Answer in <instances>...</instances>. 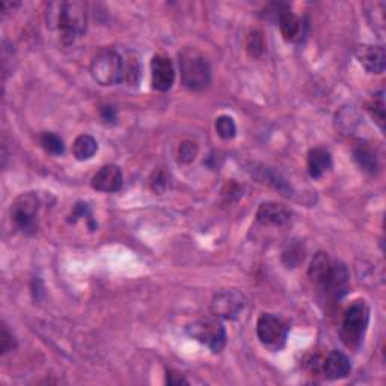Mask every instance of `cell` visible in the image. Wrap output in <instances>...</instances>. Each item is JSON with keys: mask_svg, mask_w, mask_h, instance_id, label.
Masks as SVG:
<instances>
[{"mask_svg": "<svg viewBox=\"0 0 386 386\" xmlns=\"http://www.w3.org/2000/svg\"><path fill=\"white\" fill-rule=\"evenodd\" d=\"M91 186L104 193L118 192L122 187V172L118 166L106 165L92 177Z\"/></svg>", "mask_w": 386, "mask_h": 386, "instance_id": "obj_13", "label": "cell"}, {"mask_svg": "<svg viewBox=\"0 0 386 386\" xmlns=\"http://www.w3.org/2000/svg\"><path fill=\"white\" fill-rule=\"evenodd\" d=\"M349 281L350 276L347 267L343 263H338L332 259L329 272H327V275L318 287L323 290L327 297L334 299V301H336V299L340 301V299L349 292Z\"/></svg>", "mask_w": 386, "mask_h": 386, "instance_id": "obj_9", "label": "cell"}, {"mask_svg": "<svg viewBox=\"0 0 386 386\" xmlns=\"http://www.w3.org/2000/svg\"><path fill=\"white\" fill-rule=\"evenodd\" d=\"M246 306L245 296L236 290H224L211 301V314L222 320H236Z\"/></svg>", "mask_w": 386, "mask_h": 386, "instance_id": "obj_8", "label": "cell"}, {"mask_svg": "<svg viewBox=\"0 0 386 386\" xmlns=\"http://www.w3.org/2000/svg\"><path fill=\"white\" fill-rule=\"evenodd\" d=\"M369 15L373 27L382 34L385 27V3H373L369 9Z\"/></svg>", "mask_w": 386, "mask_h": 386, "instance_id": "obj_25", "label": "cell"}, {"mask_svg": "<svg viewBox=\"0 0 386 386\" xmlns=\"http://www.w3.org/2000/svg\"><path fill=\"white\" fill-rule=\"evenodd\" d=\"M2 344H0V349H2V353H8L11 352L14 347H15V341H14V336L13 334H9L6 324H2Z\"/></svg>", "mask_w": 386, "mask_h": 386, "instance_id": "obj_27", "label": "cell"}, {"mask_svg": "<svg viewBox=\"0 0 386 386\" xmlns=\"http://www.w3.org/2000/svg\"><path fill=\"white\" fill-rule=\"evenodd\" d=\"M166 382H168L169 385H181V383H187V380H186L185 378H183L181 374H178V373H171V374L168 373Z\"/></svg>", "mask_w": 386, "mask_h": 386, "instance_id": "obj_31", "label": "cell"}, {"mask_svg": "<svg viewBox=\"0 0 386 386\" xmlns=\"http://www.w3.org/2000/svg\"><path fill=\"white\" fill-rule=\"evenodd\" d=\"M176 82V70L168 56L157 55L151 61V83L152 88L160 92H166Z\"/></svg>", "mask_w": 386, "mask_h": 386, "instance_id": "obj_10", "label": "cell"}, {"mask_svg": "<svg viewBox=\"0 0 386 386\" xmlns=\"http://www.w3.org/2000/svg\"><path fill=\"white\" fill-rule=\"evenodd\" d=\"M38 141H40V145L44 148V151H47L48 154H53V156H61L65 151L64 141L55 133H41L40 136H38Z\"/></svg>", "mask_w": 386, "mask_h": 386, "instance_id": "obj_21", "label": "cell"}, {"mask_svg": "<svg viewBox=\"0 0 386 386\" xmlns=\"http://www.w3.org/2000/svg\"><path fill=\"white\" fill-rule=\"evenodd\" d=\"M124 77L125 80L129 82L130 86L138 85L139 77H141V69H139V61L136 56H129L127 62L124 64Z\"/></svg>", "mask_w": 386, "mask_h": 386, "instance_id": "obj_24", "label": "cell"}, {"mask_svg": "<svg viewBox=\"0 0 386 386\" xmlns=\"http://www.w3.org/2000/svg\"><path fill=\"white\" fill-rule=\"evenodd\" d=\"M331 264H332V258L326 252H317L314 255L310 269H308V276L311 278V281L315 285H320L327 272H329Z\"/></svg>", "mask_w": 386, "mask_h": 386, "instance_id": "obj_17", "label": "cell"}, {"mask_svg": "<svg viewBox=\"0 0 386 386\" xmlns=\"http://www.w3.org/2000/svg\"><path fill=\"white\" fill-rule=\"evenodd\" d=\"M257 335L266 349L279 352L287 344L288 326L273 314H263L257 322Z\"/></svg>", "mask_w": 386, "mask_h": 386, "instance_id": "obj_6", "label": "cell"}, {"mask_svg": "<svg viewBox=\"0 0 386 386\" xmlns=\"http://www.w3.org/2000/svg\"><path fill=\"white\" fill-rule=\"evenodd\" d=\"M91 74L96 83L101 86L118 85L124 79L122 57L109 48L100 50L92 57Z\"/></svg>", "mask_w": 386, "mask_h": 386, "instance_id": "obj_4", "label": "cell"}, {"mask_svg": "<svg viewBox=\"0 0 386 386\" xmlns=\"http://www.w3.org/2000/svg\"><path fill=\"white\" fill-rule=\"evenodd\" d=\"M366 108H369V112L374 122L379 125L380 130H383L385 129V92L379 91L378 94H374Z\"/></svg>", "mask_w": 386, "mask_h": 386, "instance_id": "obj_20", "label": "cell"}, {"mask_svg": "<svg viewBox=\"0 0 386 386\" xmlns=\"http://www.w3.org/2000/svg\"><path fill=\"white\" fill-rule=\"evenodd\" d=\"M353 157L355 162L359 165V168L365 172L374 173L379 169L378 157H376L374 151L370 147H366V145H358V147L353 150Z\"/></svg>", "mask_w": 386, "mask_h": 386, "instance_id": "obj_19", "label": "cell"}, {"mask_svg": "<svg viewBox=\"0 0 386 386\" xmlns=\"http://www.w3.org/2000/svg\"><path fill=\"white\" fill-rule=\"evenodd\" d=\"M45 22L52 31L59 32L64 44H71L86 32V5L79 0L48 3Z\"/></svg>", "mask_w": 386, "mask_h": 386, "instance_id": "obj_1", "label": "cell"}, {"mask_svg": "<svg viewBox=\"0 0 386 386\" xmlns=\"http://www.w3.org/2000/svg\"><path fill=\"white\" fill-rule=\"evenodd\" d=\"M248 53L252 57H259L264 53V38L263 34L259 31H252L248 36V43H246Z\"/></svg>", "mask_w": 386, "mask_h": 386, "instance_id": "obj_23", "label": "cell"}, {"mask_svg": "<svg viewBox=\"0 0 386 386\" xmlns=\"http://www.w3.org/2000/svg\"><path fill=\"white\" fill-rule=\"evenodd\" d=\"M151 186L156 192H162L166 187V177L163 171H156L154 172V177L151 178Z\"/></svg>", "mask_w": 386, "mask_h": 386, "instance_id": "obj_28", "label": "cell"}, {"mask_svg": "<svg viewBox=\"0 0 386 386\" xmlns=\"http://www.w3.org/2000/svg\"><path fill=\"white\" fill-rule=\"evenodd\" d=\"M279 29H281V34L285 41L290 43H297L301 41L305 35V23L302 18H299L296 14H293L290 9L279 15L278 18Z\"/></svg>", "mask_w": 386, "mask_h": 386, "instance_id": "obj_14", "label": "cell"}, {"mask_svg": "<svg viewBox=\"0 0 386 386\" xmlns=\"http://www.w3.org/2000/svg\"><path fill=\"white\" fill-rule=\"evenodd\" d=\"M352 370L350 361L341 352H331L323 362V373L327 379L340 380L349 376Z\"/></svg>", "mask_w": 386, "mask_h": 386, "instance_id": "obj_15", "label": "cell"}, {"mask_svg": "<svg viewBox=\"0 0 386 386\" xmlns=\"http://www.w3.org/2000/svg\"><path fill=\"white\" fill-rule=\"evenodd\" d=\"M370 323V310L364 301H356L345 311L341 324V341L349 349H359L364 341L366 327Z\"/></svg>", "mask_w": 386, "mask_h": 386, "instance_id": "obj_3", "label": "cell"}, {"mask_svg": "<svg viewBox=\"0 0 386 386\" xmlns=\"http://www.w3.org/2000/svg\"><path fill=\"white\" fill-rule=\"evenodd\" d=\"M215 127H216V131H217L219 136L222 139H225V141L233 139L236 136V133H237L236 122H234L233 118L228 117V115H222V117H219L216 120Z\"/></svg>", "mask_w": 386, "mask_h": 386, "instance_id": "obj_22", "label": "cell"}, {"mask_svg": "<svg viewBox=\"0 0 386 386\" xmlns=\"http://www.w3.org/2000/svg\"><path fill=\"white\" fill-rule=\"evenodd\" d=\"M290 219L292 211L278 202H264L257 211V220L264 227H283Z\"/></svg>", "mask_w": 386, "mask_h": 386, "instance_id": "obj_12", "label": "cell"}, {"mask_svg": "<svg viewBox=\"0 0 386 386\" xmlns=\"http://www.w3.org/2000/svg\"><path fill=\"white\" fill-rule=\"evenodd\" d=\"M332 168V156L326 148L317 147L308 152V171L313 178H320Z\"/></svg>", "mask_w": 386, "mask_h": 386, "instance_id": "obj_16", "label": "cell"}, {"mask_svg": "<svg viewBox=\"0 0 386 386\" xmlns=\"http://www.w3.org/2000/svg\"><path fill=\"white\" fill-rule=\"evenodd\" d=\"M38 210H40V199L35 193H23L14 201L11 207V219L18 229L29 233V231L35 229Z\"/></svg>", "mask_w": 386, "mask_h": 386, "instance_id": "obj_7", "label": "cell"}, {"mask_svg": "<svg viewBox=\"0 0 386 386\" xmlns=\"http://www.w3.org/2000/svg\"><path fill=\"white\" fill-rule=\"evenodd\" d=\"M181 82L190 91H204L211 82V69L196 48H185L178 55Z\"/></svg>", "mask_w": 386, "mask_h": 386, "instance_id": "obj_2", "label": "cell"}, {"mask_svg": "<svg viewBox=\"0 0 386 386\" xmlns=\"http://www.w3.org/2000/svg\"><path fill=\"white\" fill-rule=\"evenodd\" d=\"M99 150V143L90 134H80L73 143V154L77 160H90Z\"/></svg>", "mask_w": 386, "mask_h": 386, "instance_id": "obj_18", "label": "cell"}, {"mask_svg": "<svg viewBox=\"0 0 386 386\" xmlns=\"http://www.w3.org/2000/svg\"><path fill=\"white\" fill-rule=\"evenodd\" d=\"M356 59L364 66V69L373 73V74H380L385 70V48L383 45H359L355 52Z\"/></svg>", "mask_w": 386, "mask_h": 386, "instance_id": "obj_11", "label": "cell"}, {"mask_svg": "<svg viewBox=\"0 0 386 386\" xmlns=\"http://www.w3.org/2000/svg\"><path fill=\"white\" fill-rule=\"evenodd\" d=\"M187 334L193 340L207 345L213 353H220L227 345V331L215 315L193 322L187 326Z\"/></svg>", "mask_w": 386, "mask_h": 386, "instance_id": "obj_5", "label": "cell"}, {"mask_svg": "<svg viewBox=\"0 0 386 386\" xmlns=\"http://www.w3.org/2000/svg\"><path fill=\"white\" fill-rule=\"evenodd\" d=\"M85 216H90V207H88V204L79 202V204H76V207L73 208V213L70 216L71 217L70 222H77V219L85 217Z\"/></svg>", "mask_w": 386, "mask_h": 386, "instance_id": "obj_30", "label": "cell"}, {"mask_svg": "<svg viewBox=\"0 0 386 386\" xmlns=\"http://www.w3.org/2000/svg\"><path fill=\"white\" fill-rule=\"evenodd\" d=\"M198 156V143L193 141H185L180 145L178 157L181 163H192Z\"/></svg>", "mask_w": 386, "mask_h": 386, "instance_id": "obj_26", "label": "cell"}, {"mask_svg": "<svg viewBox=\"0 0 386 386\" xmlns=\"http://www.w3.org/2000/svg\"><path fill=\"white\" fill-rule=\"evenodd\" d=\"M101 120L104 124H115L117 122V110H115L112 106H104L100 110Z\"/></svg>", "mask_w": 386, "mask_h": 386, "instance_id": "obj_29", "label": "cell"}]
</instances>
